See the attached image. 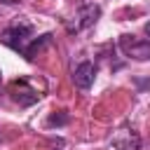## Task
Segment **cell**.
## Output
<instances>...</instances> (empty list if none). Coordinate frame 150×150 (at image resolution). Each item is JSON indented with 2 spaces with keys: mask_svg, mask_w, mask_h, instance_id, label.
I'll list each match as a JSON object with an SVG mask.
<instances>
[{
  "mask_svg": "<svg viewBox=\"0 0 150 150\" xmlns=\"http://www.w3.org/2000/svg\"><path fill=\"white\" fill-rule=\"evenodd\" d=\"M30 35H33V26L26 23V21H19L16 26H9V28H5V30L0 33V42H5L7 47H12V49L26 54L28 45L33 42Z\"/></svg>",
  "mask_w": 150,
  "mask_h": 150,
  "instance_id": "cell-1",
  "label": "cell"
},
{
  "mask_svg": "<svg viewBox=\"0 0 150 150\" xmlns=\"http://www.w3.org/2000/svg\"><path fill=\"white\" fill-rule=\"evenodd\" d=\"M120 49L134 61H148L150 59V42L143 38H136V35H122Z\"/></svg>",
  "mask_w": 150,
  "mask_h": 150,
  "instance_id": "cell-2",
  "label": "cell"
},
{
  "mask_svg": "<svg viewBox=\"0 0 150 150\" xmlns=\"http://www.w3.org/2000/svg\"><path fill=\"white\" fill-rule=\"evenodd\" d=\"M98 14H101V7H98V5H87V7H82V9L73 16V21H68V30H70V33H80V30L94 26L96 19H98Z\"/></svg>",
  "mask_w": 150,
  "mask_h": 150,
  "instance_id": "cell-3",
  "label": "cell"
},
{
  "mask_svg": "<svg viewBox=\"0 0 150 150\" xmlns=\"http://www.w3.org/2000/svg\"><path fill=\"white\" fill-rule=\"evenodd\" d=\"M110 148L112 150H138L141 148V138H138V134L136 131H131V129H120L112 138H110Z\"/></svg>",
  "mask_w": 150,
  "mask_h": 150,
  "instance_id": "cell-4",
  "label": "cell"
},
{
  "mask_svg": "<svg viewBox=\"0 0 150 150\" xmlns=\"http://www.w3.org/2000/svg\"><path fill=\"white\" fill-rule=\"evenodd\" d=\"M94 77H96V68H94L91 61H82V63L75 66V70H73V82H75V87H80V89H89V87L94 84Z\"/></svg>",
  "mask_w": 150,
  "mask_h": 150,
  "instance_id": "cell-5",
  "label": "cell"
},
{
  "mask_svg": "<svg viewBox=\"0 0 150 150\" xmlns=\"http://www.w3.org/2000/svg\"><path fill=\"white\" fill-rule=\"evenodd\" d=\"M9 91H12V98L19 103V105H30V103H35L38 98H40V94L33 89V87H28L23 80L19 82H12V87H9Z\"/></svg>",
  "mask_w": 150,
  "mask_h": 150,
  "instance_id": "cell-6",
  "label": "cell"
},
{
  "mask_svg": "<svg viewBox=\"0 0 150 150\" xmlns=\"http://www.w3.org/2000/svg\"><path fill=\"white\" fill-rule=\"evenodd\" d=\"M68 122V115H52L49 117V124H66Z\"/></svg>",
  "mask_w": 150,
  "mask_h": 150,
  "instance_id": "cell-7",
  "label": "cell"
},
{
  "mask_svg": "<svg viewBox=\"0 0 150 150\" xmlns=\"http://www.w3.org/2000/svg\"><path fill=\"white\" fill-rule=\"evenodd\" d=\"M145 35H148V38H150V21H148V23H145Z\"/></svg>",
  "mask_w": 150,
  "mask_h": 150,
  "instance_id": "cell-8",
  "label": "cell"
},
{
  "mask_svg": "<svg viewBox=\"0 0 150 150\" xmlns=\"http://www.w3.org/2000/svg\"><path fill=\"white\" fill-rule=\"evenodd\" d=\"M0 80H2V73H0Z\"/></svg>",
  "mask_w": 150,
  "mask_h": 150,
  "instance_id": "cell-9",
  "label": "cell"
}]
</instances>
